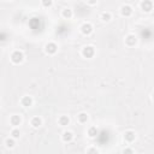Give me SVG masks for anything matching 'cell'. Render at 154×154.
<instances>
[{
	"instance_id": "obj_1",
	"label": "cell",
	"mask_w": 154,
	"mask_h": 154,
	"mask_svg": "<svg viewBox=\"0 0 154 154\" xmlns=\"http://www.w3.org/2000/svg\"><path fill=\"white\" fill-rule=\"evenodd\" d=\"M23 60H24V54H23V52H20V51H14V52H12V54H11V61H12L13 64H20Z\"/></svg>"
},
{
	"instance_id": "obj_2",
	"label": "cell",
	"mask_w": 154,
	"mask_h": 154,
	"mask_svg": "<svg viewBox=\"0 0 154 154\" xmlns=\"http://www.w3.org/2000/svg\"><path fill=\"white\" fill-rule=\"evenodd\" d=\"M95 54V49L93 46H85L83 49H82V55L84 58H91L93 55Z\"/></svg>"
},
{
	"instance_id": "obj_3",
	"label": "cell",
	"mask_w": 154,
	"mask_h": 154,
	"mask_svg": "<svg viewBox=\"0 0 154 154\" xmlns=\"http://www.w3.org/2000/svg\"><path fill=\"white\" fill-rule=\"evenodd\" d=\"M45 49H46V53H48V54H55L58 51V46L54 42H49L46 45Z\"/></svg>"
},
{
	"instance_id": "obj_4",
	"label": "cell",
	"mask_w": 154,
	"mask_h": 154,
	"mask_svg": "<svg viewBox=\"0 0 154 154\" xmlns=\"http://www.w3.org/2000/svg\"><path fill=\"white\" fill-rule=\"evenodd\" d=\"M120 13H122V16H124V17H130V16L132 14V7L129 6V5H123V6L120 7Z\"/></svg>"
},
{
	"instance_id": "obj_5",
	"label": "cell",
	"mask_w": 154,
	"mask_h": 154,
	"mask_svg": "<svg viewBox=\"0 0 154 154\" xmlns=\"http://www.w3.org/2000/svg\"><path fill=\"white\" fill-rule=\"evenodd\" d=\"M136 42H137V37H136L134 34H129V35L125 37V43H126V46H129V47L135 46Z\"/></svg>"
},
{
	"instance_id": "obj_6",
	"label": "cell",
	"mask_w": 154,
	"mask_h": 154,
	"mask_svg": "<svg viewBox=\"0 0 154 154\" xmlns=\"http://www.w3.org/2000/svg\"><path fill=\"white\" fill-rule=\"evenodd\" d=\"M135 138H136V134H135V131H132V130H128V131H125V134H124V140H125L126 142L131 143V142L135 141Z\"/></svg>"
},
{
	"instance_id": "obj_7",
	"label": "cell",
	"mask_w": 154,
	"mask_h": 154,
	"mask_svg": "<svg viewBox=\"0 0 154 154\" xmlns=\"http://www.w3.org/2000/svg\"><path fill=\"white\" fill-rule=\"evenodd\" d=\"M140 6H141L142 11H144V12H150V11L153 10V2H152V1H148V0L142 1Z\"/></svg>"
},
{
	"instance_id": "obj_8",
	"label": "cell",
	"mask_w": 154,
	"mask_h": 154,
	"mask_svg": "<svg viewBox=\"0 0 154 154\" xmlns=\"http://www.w3.org/2000/svg\"><path fill=\"white\" fill-rule=\"evenodd\" d=\"M81 31H82V34H84V35H90V34L93 32V25H91L90 23H84V24H82V26H81Z\"/></svg>"
},
{
	"instance_id": "obj_9",
	"label": "cell",
	"mask_w": 154,
	"mask_h": 154,
	"mask_svg": "<svg viewBox=\"0 0 154 154\" xmlns=\"http://www.w3.org/2000/svg\"><path fill=\"white\" fill-rule=\"evenodd\" d=\"M20 103L23 107H30L32 105V99L31 96H23L20 100Z\"/></svg>"
},
{
	"instance_id": "obj_10",
	"label": "cell",
	"mask_w": 154,
	"mask_h": 154,
	"mask_svg": "<svg viewBox=\"0 0 154 154\" xmlns=\"http://www.w3.org/2000/svg\"><path fill=\"white\" fill-rule=\"evenodd\" d=\"M20 122H22V118H20V116H18V114H13V116L10 118V123H11V125H13V126L19 125Z\"/></svg>"
},
{
	"instance_id": "obj_11",
	"label": "cell",
	"mask_w": 154,
	"mask_h": 154,
	"mask_svg": "<svg viewBox=\"0 0 154 154\" xmlns=\"http://www.w3.org/2000/svg\"><path fill=\"white\" fill-rule=\"evenodd\" d=\"M73 138V134L71 131H64L63 135H61V140L64 142H71Z\"/></svg>"
},
{
	"instance_id": "obj_12",
	"label": "cell",
	"mask_w": 154,
	"mask_h": 154,
	"mask_svg": "<svg viewBox=\"0 0 154 154\" xmlns=\"http://www.w3.org/2000/svg\"><path fill=\"white\" fill-rule=\"evenodd\" d=\"M58 123H59L61 126H66V125H69V123H70V118H69L67 116H61V117H59Z\"/></svg>"
},
{
	"instance_id": "obj_13",
	"label": "cell",
	"mask_w": 154,
	"mask_h": 154,
	"mask_svg": "<svg viewBox=\"0 0 154 154\" xmlns=\"http://www.w3.org/2000/svg\"><path fill=\"white\" fill-rule=\"evenodd\" d=\"M30 123H31V125L34 128H38V126L42 125V119L40 117H34V118H31V122Z\"/></svg>"
},
{
	"instance_id": "obj_14",
	"label": "cell",
	"mask_w": 154,
	"mask_h": 154,
	"mask_svg": "<svg viewBox=\"0 0 154 154\" xmlns=\"http://www.w3.org/2000/svg\"><path fill=\"white\" fill-rule=\"evenodd\" d=\"M97 134H99V131H97V129H96L95 126H90V128L88 129V136H89V137L94 138V137L97 136Z\"/></svg>"
},
{
	"instance_id": "obj_15",
	"label": "cell",
	"mask_w": 154,
	"mask_h": 154,
	"mask_svg": "<svg viewBox=\"0 0 154 154\" xmlns=\"http://www.w3.org/2000/svg\"><path fill=\"white\" fill-rule=\"evenodd\" d=\"M77 119H78L79 123H87V120H88V114L84 113V112H81V113L77 116Z\"/></svg>"
},
{
	"instance_id": "obj_16",
	"label": "cell",
	"mask_w": 154,
	"mask_h": 154,
	"mask_svg": "<svg viewBox=\"0 0 154 154\" xmlns=\"http://www.w3.org/2000/svg\"><path fill=\"white\" fill-rule=\"evenodd\" d=\"M61 14H63V17H64V18L70 19V18L72 17V11H71L70 8H64V10H63V12H61Z\"/></svg>"
},
{
	"instance_id": "obj_17",
	"label": "cell",
	"mask_w": 154,
	"mask_h": 154,
	"mask_svg": "<svg viewBox=\"0 0 154 154\" xmlns=\"http://www.w3.org/2000/svg\"><path fill=\"white\" fill-rule=\"evenodd\" d=\"M101 19H102L103 22L111 20V13H109V12H102V13H101Z\"/></svg>"
},
{
	"instance_id": "obj_18",
	"label": "cell",
	"mask_w": 154,
	"mask_h": 154,
	"mask_svg": "<svg viewBox=\"0 0 154 154\" xmlns=\"http://www.w3.org/2000/svg\"><path fill=\"white\" fill-rule=\"evenodd\" d=\"M5 143H6V147L7 148H12L13 146H14V138H7L6 141H5Z\"/></svg>"
},
{
	"instance_id": "obj_19",
	"label": "cell",
	"mask_w": 154,
	"mask_h": 154,
	"mask_svg": "<svg viewBox=\"0 0 154 154\" xmlns=\"http://www.w3.org/2000/svg\"><path fill=\"white\" fill-rule=\"evenodd\" d=\"M19 135H20V132H19L18 129H13L11 131V137L12 138H19Z\"/></svg>"
},
{
	"instance_id": "obj_20",
	"label": "cell",
	"mask_w": 154,
	"mask_h": 154,
	"mask_svg": "<svg viewBox=\"0 0 154 154\" xmlns=\"http://www.w3.org/2000/svg\"><path fill=\"white\" fill-rule=\"evenodd\" d=\"M87 154H99V152H97V149H96V148L91 147V148H89V149H88Z\"/></svg>"
},
{
	"instance_id": "obj_21",
	"label": "cell",
	"mask_w": 154,
	"mask_h": 154,
	"mask_svg": "<svg viewBox=\"0 0 154 154\" xmlns=\"http://www.w3.org/2000/svg\"><path fill=\"white\" fill-rule=\"evenodd\" d=\"M123 154H134V150L131 148H125L123 150Z\"/></svg>"
},
{
	"instance_id": "obj_22",
	"label": "cell",
	"mask_w": 154,
	"mask_h": 154,
	"mask_svg": "<svg viewBox=\"0 0 154 154\" xmlns=\"http://www.w3.org/2000/svg\"><path fill=\"white\" fill-rule=\"evenodd\" d=\"M42 5L46 7H49V6H52V1H42Z\"/></svg>"
},
{
	"instance_id": "obj_23",
	"label": "cell",
	"mask_w": 154,
	"mask_h": 154,
	"mask_svg": "<svg viewBox=\"0 0 154 154\" xmlns=\"http://www.w3.org/2000/svg\"><path fill=\"white\" fill-rule=\"evenodd\" d=\"M153 99H154V93H153Z\"/></svg>"
}]
</instances>
